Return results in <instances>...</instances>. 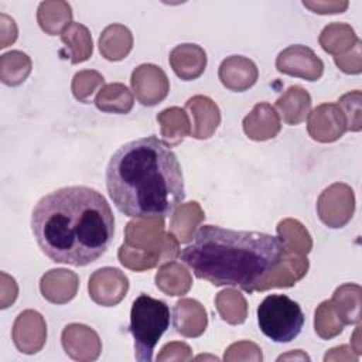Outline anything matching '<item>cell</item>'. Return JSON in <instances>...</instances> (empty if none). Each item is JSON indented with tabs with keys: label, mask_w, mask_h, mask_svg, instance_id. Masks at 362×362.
<instances>
[{
	"label": "cell",
	"mask_w": 362,
	"mask_h": 362,
	"mask_svg": "<svg viewBox=\"0 0 362 362\" xmlns=\"http://www.w3.org/2000/svg\"><path fill=\"white\" fill-rule=\"evenodd\" d=\"M218 75L225 88L233 92H243L255 85L259 72L249 58L232 55L222 61Z\"/></svg>",
	"instance_id": "5bb4252c"
},
{
	"label": "cell",
	"mask_w": 362,
	"mask_h": 362,
	"mask_svg": "<svg viewBox=\"0 0 362 362\" xmlns=\"http://www.w3.org/2000/svg\"><path fill=\"white\" fill-rule=\"evenodd\" d=\"M303 4L318 14L342 13L348 7V1H303Z\"/></svg>",
	"instance_id": "f35d334b"
},
{
	"label": "cell",
	"mask_w": 362,
	"mask_h": 362,
	"mask_svg": "<svg viewBox=\"0 0 362 362\" xmlns=\"http://www.w3.org/2000/svg\"><path fill=\"white\" fill-rule=\"evenodd\" d=\"M277 233L284 246L300 255H307L311 250L313 242L305 228L294 219H284L277 225Z\"/></svg>",
	"instance_id": "d6a6232c"
},
{
	"label": "cell",
	"mask_w": 362,
	"mask_h": 362,
	"mask_svg": "<svg viewBox=\"0 0 362 362\" xmlns=\"http://www.w3.org/2000/svg\"><path fill=\"white\" fill-rule=\"evenodd\" d=\"M205 218L198 202L181 205L170 221V232L181 243H188L192 239L197 225Z\"/></svg>",
	"instance_id": "f1b7e54d"
},
{
	"label": "cell",
	"mask_w": 362,
	"mask_h": 362,
	"mask_svg": "<svg viewBox=\"0 0 362 362\" xmlns=\"http://www.w3.org/2000/svg\"><path fill=\"white\" fill-rule=\"evenodd\" d=\"M185 109L191 112L194 117V127L191 130L192 137L204 140L209 139L221 122L219 107L206 96L197 95L187 100Z\"/></svg>",
	"instance_id": "9a60e30c"
},
{
	"label": "cell",
	"mask_w": 362,
	"mask_h": 362,
	"mask_svg": "<svg viewBox=\"0 0 362 362\" xmlns=\"http://www.w3.org/2000/svg\"><path fill=\"white\" fill-rule=\"evenodd\" d=\"M61 40L65 44L72 64L83 62L92 55V37L83 24L71 23L61 33Z\"/></svg>",
	"instance_id": "484cf974"
},
{
	"label": "cell",
	"mask_w": 362,
	"mask_h": 362,
	"mask_svg": "<svg viewBox=\"0 0 362 362\" xmlns=\"http://www.w3.org/2000/svg\"><path fill=\"white\" fill-rule=\"evenodd\" d=\"M346 120V130L359 132L362 127V113H361V90H354L345 93L339 98L337 103Z\"/></svg>",
	"instance_id": "d590c367"
},
{
	"label": "cell",
	"mask_w": 362,
	"mask_h": 362,
	"mask_svg": "<svg viewBox=\"0 0 362 362\" xmlns=\"http://www.w3.org/2000/svg\"><path fill=\"white\" fill-rule=\"evenodd\" d=\"M331 303L344 325L359 322L361 287L358 284H344L338 287Z\"/></svg>",
	"instance_id": "f546056e"
},
{
	"label": "cell",
	"mask_w": 362,
	"mask_h": 362,
	"mask_svg": "<svg viewBox=\"0 0 362 362\" xmlns=\"http://www.w3.org/2000/svg\"><path fill=\"white\" fill-rule=\"evenodd\" d=\"M215 304L223 321L235 325L242 324L246 320L247 304L245 297L239 291L233 288H226L218 293Z\"/></svg>",
	"instance_id": "1f68e13d"
},
{
	"label": "cell",
	"mask_w": 362,
	"mask_h": 362,
	"mask_svg": "<svg viewBox=\"0 0 362 362\" xmlns=\"http://www.w3.org/2000/svg\"><path fill=\"white\" fill-rule=\"evenodd\" d=\"M173 314L175 331L184 337H199L206 328V311L197 300L182 298L177 301Z\"/></svg>",
	"instance_id": "ac0fdd59"
},
{
	"label": "cell",
	"mask_w": 362,
	"mask_h": 362,
	"mask_svg": "<svg viewBox=\"0 0 362 362\" xmlns=\"http://www.w3.org/2000/svg\"><path fill=\"white\" fill-rule=\"evenodd\" d=\"M157 122L161 124V136L170 147L177 146L191 134V126L187 113L181 107H168L157 115Z\"/></svg>",
	"instance_id": "d4e9b609"
},
{
	"label": "cell",
	"mask_w": 362,
	"mask_h": 362,
	"mask_svg": "<svg viewBox=\"0 0 362 362\" xmlns=\"http://www.w3.org/2000/svg\"><path fill=\"white\" fill-rule=\"evenodd\" d=\"M106 187L116 208L136 219H164L185 198L178 158L156 136L115 151L106 168Z\"/></svg>",
	"instance_id": "7a4b0ae2"
},
{
	"label": "cell",
	"mask_w": 362,
	"mask_h": 362,
	"mask_svg": "<svg viewBox=\"0 0 362 362\" xmlns=\"http://www.w3.org/2000/svg\"><path fill=\"white\" fill-rule=\"evenodd\" d=\"M37 18L47 34L57 35L71 24L72 10L65 1H42L38 6Z\"/></svg>",
	"instance_id": "cb8c5ba5"
},
{
	"label": "cell",
	"mask_w": 362,
	"mask_h": 362,
	"mask_svg": "<svg viewBox=\"0 0 362 362\" xmlns=\"http://www.w3.org/2000/svg\"><path fill=\"white\" fill-rule=\"evenodd\" d=\"M308 270V260L304 255L293 252L284 246V253L280 266L267 277V280L260 286L259 291L272 287H290L296 284Z\"/></svg>",
	"instance_id": "d6986e66"
},
{
	"label": "cell",
	"mask_w": 362,
	"mask_h": 362,
	"mask_svg": "<svg viewBox=\"0 0 362 362\" xmlns=\"http://www.w3.org/2000/svg\"><path fill=\"white\" fill-rule=\"evenodd\" d=\"M132 88L137 100L144 106L160 103L170 90V82L165 72L153 64H143L132 74Z\"/></svg>",
	"instance_id": "ba28073f"
},
{
	"label": "cell",
	"mask_w": 362,
	"mask_h": 362,
	"mask_svg": "<svg viewBox=\"0 0 362 362\" xmlns=\"http://www.w3.org/2000/svg\"><path fill=\"white\" fill-rule=\"evenodd\" d=\"M103 82L105 79L98 71H90V69L79 71L74 75V79H72V86H71L72 93L79 102L88 103L92 93L99 86H102Z\"/></svg>",
	"instance_id": "e575fe53"
},
{
	"label": "cell",
	"mask_w": 362,
	"mask_h": 362,
	"mask_svg": "<svg viewBox=\"0 0 362 362\" xmlns=\"http://www.w3.org/2000/svg\"><path fill=\"white\" fill-rule=\"evenodd\" d=\"M307 129L311 139L321 143H331L344 134L346 120L337 103H324L308 113Z\"/></svg>",
	"instance_id": "8fae6325"
},
{
	"label": "cell",
	"mask_w": 362,
	"mask_h": 362,
	"mask_svg": "<svg viewBox=\"0 0 362 362\" xmlns=\"http://www.w3.org/2000/svg\"><path fill=\"white\" fill-rule=\"evenodd\" d=\"M78 276L65 269H52L45 273L40 281V290L44 298L54 304L71 301L78 291Z\"/></svg>",
	"instance_id": "2e32d148"
},
{
	"label": "cell",
	"mask_w": 362,
	"mask_h": 362,
	"mask_svg": "<svg viewBox=\"0 0 362 362\" xmlns=\"http://www.w3.org/2000/svg\"><path fill=\"white\" fill-rule=\"evenodd\" d=\"M156 284L167 296H182L189 290L192 280L182 264L170 262L163 264L157 272Z\"/></svg>",
	"instance_id": "4316f807"
},
{
	"label": "cell",
	"mask_w": 362,
	"mask_h": 362,
	"mask_svg": "<svg viewBox=\"0 0 362 362\" xmlns=\"http://www.w3.org/2000/svg\"><path fill=\"white\" fill-rule=\"evenodd\" d=\"M335 64L341 71H344L346 74H359L362 71L361 41H358L355 44V47L348 54L335 57Z\"/></svg>",
	"instance_id": "8d00e7d4"
},
{
	"label": "cell",
	"mask_w": 362,
	"mask_h": 362,
	"mask_svg": "<svg viewBox=\"0 0 362 362\" xmlns=\"http://www.w3.org/2000/svg\"><path fill=\"white\" fill-rule=\"evenodd\" d=\"M276 66L283 74L307 81H317L324 71L322 61L305 45H290L283 49L276 59Z\"/></svg>",
	"instance_id": "9c48e42d"
},
{
	"label": "cell",
	"mask_w": 362,
	"mask_h": 362,
	"mask_svg": "<svg viewBox=\"0 0 362 362\" xmlns=\"http://www.w3.org/2000/svg\"><path fill=\"white\" fill-rule=\"evenodd\" d=\"M283 253L281 239L269 233L202 225L180 256L198 279L253 293L280 266Z\"/></svg>",
	"instance_id": "3957f363"
},
{
	"label": "cell",
	"mask_w": 362,
	"mask_h": 362,
	"mask_svg": "<svg viewBox=\"0 0 362 362\" xmlns=\"http://www.w3.org/2000/svg\"><path fill=\"white\" fill-rule=\"evenodd\" d=\"M90 298L105 307L116 305L123 300L129 288L127 277L115 267H103L96 270L89 279Z\"/></svg>",
	"instance_id": "30bf717a"
},
{
	"label": "cell",
	"mask_w": 362,
	"mask_h": 362,
	"mask_svg": "<svg viewBox=\"0 0 362 362\" xmlns=\"http://www.w3.org/2000/svg\"><path fill=\"white\" fill-rule=\"evenodd\" d=\"M47 339V325L42 315L34 310L23 311L13 325V341L20 352L35 354Z\"/></svg>",
	"instance_id": "7c38bea8"
},
{
	"label": "cell",
	"mask_w": 362,
	"mask_h": 362,
	"mask_svg": "<svg viewBox=\"0 0 362 362\" xmlns=\"http://www.w3.org/2000/svg\"><path fill=\"white\" fill-rule=\"evenodd\" d=\"M287 358H300V359H307V361H310V358H308L305 354H303L300 349H297V351H296V354L281 355V356H279V358H277V361H281V359H287Z\"/></svg>",
	"instance_id": "ab89813d"
},
{
	"label": "cell",
	"mask_w": 362,
	"mask_h": 362,
	"mask_svg": "<svg viewBox=\"0 0 362 362\" xmlns=\"http://www.w3.org/2000/svg\"><path fill=\"white\" fill-rule=\"evenodd\" d=\"M355 197L351 187L342 182L332 184L318 198L317 211L320 219L329 228H342L352 218Z\"/></svg>",
	"instance_id": "52a82bcc"
},
{
	"label": "cell",
	"mask_w": 362,
	"mask_h": 362,
	"mask_svg": "<svg viewBox=\"0 0 362 362\" xmlns=\"http://www.w3.org/2000/svg\"><path fill=\"white\" fill-rule=\"evenodd\" d=\"M133 47V37L127 27L112 24L106 27L99 38V49L109 61H120L126 58Z\"/></svg>",
	"instance_id": "7402d4cb"
},
{
	"label": "cell",
	"mask_w": 362,
	"mask_h": 362,
	"mask_svg": "<svg viewBox=\"0 0 362 362\" xmlns=\"http://www.w3.org/2000/svg\"><path fill=\"white\" fill-rule=\"evenodd\" d=\"M243 130L252 140H269L280 132V119L269 103H257L243 119Z\"/></svg>",
	"instance_id": "ffe728a7"
},
{
	"label": "cell",
	"mask_w": 362,
	"mask_h": 362,
	"mask_svg": "<svg viewBox=\"0 0 362 362\" xmlns=\"http://www.w3.org/2000/svg\"><path fill=\"white\" fill-rule=\"evenodd\" d=\"M358 41L359 38L355 35L354 28L344 23H332L327 25L320 35L322 49L332 54L334 58L344 55L346 51L349 52Z\"/></svg>",
	"instance_id": "603a6c76"
},
{
	"label": "cell",
	"mask_w": 362,
	"mask_h": 362,
	"mask_svg": "<svg viewBox=\"0 0 362 362\" xmlns=\"http://www.w3.org/2000/svg\"><path fill=\"white\" fill-rule=\"evenodd\" d=\"M133 95L123 83H109L100 88L95 105L106 113H129L133 107Z\"/></svg>",
	"instance_id": "83f0119b"
},
{
	"label": "cell",
	"mask_w": 362,
	"mask_h": 362,
	"mask_svg": "<svg viewBox=\"0 0 362 362\" xmlns=\"http://www.w3.org/2000/svg\"><path fill=\"white\" fill-rule=\"evenodd\" d=\"M283 120L287 124H298L305 120L311 107V96L301 86H290L276 102Z\"/></svg>",
	"instance_id": "44dd1931"
},
{
	"label": "cell",
	"mask_w": 362,
	"mask_h": 362,
	"mask_svg": "<svg viewBox=\"0 0 362 362\" xmlns=\"http://www.w3.org/2000/svg\"><path fill=\"white\" fill-rule=\"evenodd\" d=\"M170 325V308L157 298L140 294L132 304L130 334L134 339V356L140 362L153 359L154 348Z\"/></svg>",
	"instance_id": "5b68a950"
},
{
	"label": "cell",
	"mask_w": 362,
	"mask_h": 362,
	"mask_svg": "<svg viewBox=\"0 0 362 362\" xmlns=\"http://www.w3.org/2000/svg\"><path fill=\"white\" fill-rule=\"evenodd\" d=\"M178 240L164 233L163 219H140L127 223L124 243L119 249V260L132 270H144L180 255Z\"/></svg>",
	"instance_id": "277c9868"
},
{
	"label": "cell",
	"mask_w": 362,
	"mask_h": 362,
	"mask_svg": "<svg viewBox=\"0 0 362 362\" xmlns=\"http://www.w3.org/2000/svg\"><path fill=\"white\" fill-rule=\"evenodd\" d=\"M191 361V348L184 342H170L163 346L157 361Z\"/></svg>",
	"instance_id": "74e56055"
},
{
	"label": "cell",
	"mask_w": 362,
	"mask_h": 362,
	"mask_svg": "<svg viewBox=\"0 0 362 362\" xmlns=\"http://www.w3.org/2000/svg\"><path fill=\"white\" fill-rule=\"evenodd\" d=\"M31 71V59L21 51L3 54L0 58V78L8 86L20 85Z\"/></svg>",
	"instance_id": "4dcf8cb0"
},
{
	"label": "cell",
	"mask_w": 362,
	"mask_h": 362,
	"mask_svg": "<svg viewBox=\"0 0 362 362\" xmlns=\"http://www.w3.org/2000/svg\"><path fill=\"white\" fill-rule=\"evenodd\" d=\"M61 341L66 355L75 361H95L102 349L98 334L82 324L66 325Z\"/></svg>",
	"instance_id": "4fadbf2b"
},
{
	"label": "cell",
	"mask_w": 362,
	"mask_h": 362,
	"mask_svg": "<svg viewBox=\"0 0 362 362\" xmlns=\"http://www.w3.org/2000/svg\"><path fill=\"white\" fill-rule=\"evenodd\" d=\"M260 331L274 342H290L304 325V314L298 303L286 294H270L257 307Z\"/></svg>",
	"instance_id": "8992f818"
},
{
	"label": "cell",
	"mask_w": 362,
	"mask_h": 362,
	"mask_svg": "<svg viewBox=\"0 0 362 362\" xmlns=\"http://www.w3.org/2000/svg\"><path fill=\"white\" fill-rule=\"evenodd\" d=\"M170 65L177 76L192 81L204 74L206 54L197 44H180L170 52Z\"/></svg>",
	"instance_id": "e0dca14e"
},
{
	"label": "cell",
	"mask_w": 362,
	"mask_h": 362,
	"mask_svg": "<svg viewBox=\"0 0 362 362\" xmlns=\"http://www.w3.org/2000/svg\"><path fill=\"white\" fill-rule=\"evenodd\" d=\"M314 328L315 332L324 339H331L342 332L344 322L338 317L331 300L322 301L315 310Z\"/></svg>",
	"instance_id": "836d02e7"
},
{
	"label": "cell",
	"mask_w": 362,
	"mask_h": 362,
	"mask_svg": "<svg viewBox=\"0 0 362 362\" xmlns=\"http://www.w3.org/2000/svg\"><path fill=\"white\" fill-rule=\"evenodd\" d=\"M31 229L52 262L86 266L112 245L115 216L99 191L83 185L64 187L37 202Z\"/></svg>",
	"instance_id": "6da1fadb"
}]
</instances>
